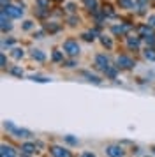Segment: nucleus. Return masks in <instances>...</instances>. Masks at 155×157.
Listing matches in <instances>:
<instances>
[{"label":"nucleus","instance_id":"f257e3e1","mask_svg":"<svg viewBox=\"0 0 155 157\" xmlns=\"http://www.w3.org/2000/svg\"><path fill=\"white\" fill-rule=\"evenodd\" d=\"M79 51H81V48H79L78 41H74V39H67L63 43V53H67L69 57H78Z\"/></svg>","mask_w":155,"mask_h":157},{"label":"nucleus","instance_id":"f03ea898","mask_svg":"<svg viewBox=\"0 0 155 157\" xmlns=\"http://www.w3.org/2000/svg\"><path fill=\"white\" fill-rule=\"evenodd\" d=\"M93 65H95V69H99V71H106L109 67V58L106 57L104 53H99L93 58Z\"/></svg>","mask_w":155,"mask_h":157},{"label":"nucleus","instance_id":"7ed1b4c3","mask_svg":"<svg viewBox=\"0 0 155 157\" xmlns=\"http://www.w3.org/2000/svg\"><path fill=\"white\" fill-rule=\"evenodd\" d=\"M134 65H136V62H134L130 57H127V55H120L118 58H116V67H122V69H132Z\"/></svg>","mask_w":155,"mask_h":157},{"label":"nucleus","instance_id":"20e7f679","mask_svg":"<svg viewBox=\"0 0 155 157\" xmlns=\"http://www.w3.org/2000/svg\"><path fill=\"white\" fill-rule=\"evenodd\" d=\"M106 155L108 157H123L125 152H123V148L120 145H109V147H106Z\"/></svg>","mask_w":155,"mask_h":157},{"label":"nucleus","instance_id":"39448f33","mask_svg":"<svg viewBox=\"0 0 155 157\" xmlns=\"http://www.w3.org/2000/svg\"><path fill=\"white\" fill-rule=\"evenodd\" d=\"M2 11H4L9 18H21V16H23V9L18 7V6H7V7H2Z\"/></svg>","mask_w":155,"mask_h":157},{"label":"nucleus","instance_id":"423d86ee","mask_svg":"<svg viewBox=\"0 0 155 157\" xmlns=\"http://www.w3.org/2000/svg\"><path fill=\"white\" fill-rule=\"evenodd\" d=\"M51 155L53 157H72V154H70V150H67L65 147H58V145H53L51 147Z\"/></svg>","mask_w":155,"mask_h":157},{"label":"nucleus","instance_id":"0eeeda50","mask_svg":"<svg viewBox=\"0 0 155 157\" xmlns=\"http://www.w3.org/2000/svg\"><path fill=\"white\" fill-rule=\"evenodd\" d=\"M13 136H16V138H23V140H27V138H32V132L28 131V129H23V127H16L13 131Z\"/></svg>","mask_w":155,"mask_h":157},{"label":"nucleus","instance_id":"6e6552de","mask_svg":"<svg viewBox=\"0 0 155 157\" xmlns=\"http://www.w3.org/2000/svg\"><path fill=\"white\" fill-rule=\"evenodd\" d=\"M37 152V145L35 143H23L21 145V154H28V155H32V154H35Z\"/></svg>","mask_w":155,"mask_h":157},{"label":"nucleus","instance_id":"1a4fd4ad","mask_svg":"<svg viewBox=\"0 0 155 157\" xmlns=\"http://www.w3.org/2000/svg\"><path fill=\"white\" fill-rule=\"evenodd\" d=\"M129 29H130L129 25H115V27L111 29V32L115 34V36H125L127 32H129Z\"/></svg>","mask_w":155,"mask_h":157},{"label":"nucleus","instance_id":"9d476101","mask_svg":"<svg viewBox=\"0 0 155 157\" xmlns=\"http://www.w3.org/2000/svg\"><path fill=\"white\" fill-rule=\"evenodd\" d=\"M0 157H16L13 147H9V145H2V147H0Z\"/></svg>","mask_w":155,"mask_h":157},{"label":"nucleus","instance_id":"9b49d317","mask_svg":"<svg viewBox=\"0 0 155 157\" xmlns=\"http://www.w3.org/2000/svg\"><path fill=\"white\" fill-rule=\"evenodd\" d=\"M139 32H141V36L143 37H152L153 36V29H152V25H141Z\"/></svg>","mask_w":155,"mask_h":157},{"label":"nucleus","instance_id":"f8f14e48","mask_svg":"<svg viewBox=\"0 0 155 157\" xmlns=\"http://www.w3.org/2000/svg\"><path fill=\"white\" fill-rule=\"evenodd\" d=\"M30 57L34 58V60H37V62H44V60H46V55H44L41 50H32Z\"/></svg>","mask_w":155,"mask_h":157},{"label":"nucleus","instance_id":"ddd939ff","mask_svg":"<svg viewBox=\"0 0 155 157\" xmlns=\"http://www.w3.org/2000/svg\"><path fill=\"white\" fill-rule=\"evenodd\" d=\"M116 4L120 6V9H134L136 7V4H134L132 0H116Z\"/></svg>","mask_w":155,"mask_h":157},{"label":"nucleus","instance_id":"4468645a","mask_svg":"<svg viewBox=\"0 0 155 157\" xmlns=\"http://www.w3.org/2000/svg\"><path fill=\"white\" fill-rule=\"evenodd\" d=\"M127 46L138 50V48H139V37H127Z\"/></svg>","mask_w":155,"mask_h":157},{"label":"nucleus","instance_id":"2eb2a0df","mask_svg":"<svg viewBox=\"0 0 155 157\" xmlns=\"http://www.w3.org/2000/svg\"><path fill=\"white\" fill-rule=\"evenodd\" d=\"M6 16H7V14L2 11V30H4V32H9V30L13 29V25L9 23V20H7Z\"/></svg>","mask_w":155,"mask_h":157},{"label":"nucleus","instance_id":"dca6fc26","mask_svg":"<svg viewBox=\"0 0 155 157\" xmlns=\"http://www.w3.org/2000/svg\"><path fill=\"white\" fill-rule=\"evenodd\" d=\"M51 60L56 62V64H58V62H63V51L55 50V51H53V55H51Z\"/></svg>","mask_w":155,"mask_h":157},{"label":"nucleus","instance_id":"f3484780","mask_svg":"<svg viewBox=\"0 0 155 157\" xmlns=\"http://www.w3.org/2000/svg\"><path fill=\"white\" fill-rule=\"evenodd\" d=\"M143 55H145V58L150 60V62H153V60H155V50H153V48H146Z\"/></svg>","mask_w":155,"mask_h":157},{"label":"nucleus","instance_id":"a211bd4d","mask_svg":"<svg viewBox=\"0 0 155 157\" xmlns=\"http://www.w3.org/2000/svg\"><path fill=\"white\" fill-rule=\"evenodd\" d=\"M83 76L88 79V81L95 83V85H99V83H100V78H99V76H95V74H90V72H83Z\"/></svg>","mask_w":155,"mask_h":157},{"label":"nucleus","instance_id":"6ab92c4d","mask_svg":"<svg viewBox=\"0 0 155 157\" xmlns=\"http://www.w3.org/2000/svg\"><path fill=\"white\" fill-rule=\"evenodd\" d=\"M85 6H86V9H90V11H97V0H85Z\"/></svg>","mask_w":155,"mask_h":157},{"label":"nucleus","instance_id":"aec40b11","mask_svg":"<svg viewBox=\"0 0 155 157\" xmlns=\"http://www.w3.org/2000/svg\"><path fill=\"white\" fill-rule=\"evenodd\" d=\"M63 140H65V143H69V145H72V147H76L78 143H79V140H78V138H74V136H70V134L63 136Z\"/></svg>","mask_w":155,"mask_h":157},{"label":"nucleus","instance_id":"412c9836","mask_svg":"<svg viewBox=\"0 0 155 157\" xmlns=\"http://www.w3.org/2000/svg\"><path fill=\"white\" fill-rule=\"evenodd\" d=\"M30 79H32V81H35V83H48L49 81V78H46V76H30Z\"/></svg>","mask_w":155,"mask_h":157},{"label":"nucleus","instance_id":"4be33fe9","mask_svg":"<svg viewBox=\"0 0 155 157\" xmlns=\"http://www.w3.org/2000/svg\"><path fill=\"white\" fill-rule=\"evenodd\" d=\"M35 4H37V7L39 9H49V0H35Z\"/></svg>","mask_w":155,"mask_h":157},{"label":"nucleus","instance_id":"5701e85b","mask_svg":"<svg viewBox=\"0 0 155 157\" xmlns=\"http://www.w3.org/2000/svg\"><path fill=\"white\" fill-rule=\"evenodd\" d=\"M104 74L106 76H108V78H116V69H115V67H111V65H109V67H108V69H106L104 71Z\"/></svg>","mask_w":155,"mask_h":157},{"label":"nucleus","instance_id":"b1692460","mask_svg":"<svg viewBox=\"0 0 155 157\" xmlns=\"http://www.w3.org/2000/svg\"><path fill=\"white\" fill-rule=\"evenodd\" d=\"M23 55H25V53H23V50H21V48H13V57L16 58V60L23 58Z\"/></svg>","mask_w":155,"mask_h":157},{"label":"nucleus","instance_id":"393cba45","mask_svg":"<svg viewBox=\"0 0 155 157\" xmlns=\"http://www.w3.org/2000/svg\"><path fill=\"white\" fill-rule=\"evenodd\" d=\"M100 43H102V46H106V48H113V43H111V39H109V37L100 36Z\"/></svg>","mask_w":155,"mask_h":157},{"label":"nucleus","instance_id":"a878e982","mask_svg":"<svg viewBox=\"0 0 155 157\" xmlns=\"http://www.w3.org/2000/svg\"><path fill=\"white\" fill-rule=\"evenodd\" d=\"M4 129H6V131H9V132L13 134V131L16 129V125H14L11 120H6V122H4Z\"/></svg>","mask_w":155,"mask_h":157},{"label":"nucleus","instance_id":"bb28decb","mask_svg":"<svg viewBox=\"0 0 155 157\" xmlns=\"http://www.w3.org/2000/svg\"><path fill=\"white\" fill-rule=\"evenodd\" d=\"M81 37H83L85 41H88V43H90V41H93V39H95V32H93V30H92V32H85Z\"/></svg>","mask_w":155,"mask_h":157},{"label":"nucleus","instance_id":"cd10ccee","mask_svg":"<svg viewBox=\"0 0 155 157\" xmlns=\"http://www.w3.org/2000/svg\"><path fill=\"white\" fill-rule=\"evenodd\" d=\"M11 74H14V76L21 78V76H23V69H20V67H11Z\"/></svg>","mask_w":155,"mask_h":157},{"label":"nucleus","instance_id":"c85d7f7f","mask_svg":"<svg viewBox=\"0 0 155 157\" xmlns=\"http://www.w3.org/2000/svg\"><path fill=\"white\" fill-rule=\"evenodd\" d=\"M0 65H2V69H6V67H7V58H6V53H2V55H0Z\"/></svg>","mask_w":155,"mask_h":157},{"label":"nucleus","instance_id":"c756f323","mask_svg":"<svg viewBox=\"0 0 155 157\" xmlns=\"http://www.w3.org/2000/svg\"><path fill=\"white\" fill-rule=\"evenodd\" d=\"M146 39V44L150 46V48H153L155 46V36H152V37H145Z\"/></svg>","mask_w":155,"mask_h":157},{"label":"nucleus","instance_id":"7c9ffc66","mask_svg":"<svg viewBox=\"0 0 155 157\" xmlns=\"http://www.w3.org/2000/svg\"><path fill=\"white\" fill-rule=\"evenodd\" d=\"M30 29H34V21H30V20H28V21L23 23V30H30Z\"/></svg>","mask_w":155,"mask_h":157},{"label":"nucleus","instance_id":"2f4dec72","mask_svg":"<svg viewBox=\"0 0 155 157\" xmlns=\"http://www.w3.org/2000/svg\"><path fill=\"white\" fill-rule=\"evenodd\" d=\"M148 25H152V27H155V14L148 18Z\"/></svg>","mask_w":155,"mask_h":157},{"label":"nucleus","instance_id":"473e14b6","mask_svg":"<svg viewBox=\"0 0 155 157\" xmlns=\"http://www.w3.org/2000/svg\"><path fill=\"white\" fill-rule=\"evenodd\" d=\"M62 64L65 65V67H74V65H76V64H74V60H69V62H62Z\"/></svg>","mask_w":155,"mask_h":157},{"label":"nucleus","instance_id":"72a5a7b5","mask_svg":"<svg viewBox=\"0 0 155 157\" xmlns=\"http://www.w3.org/2000/svg\"><path fill=\"white\" fill-rule=\"evenodd\" d=\"M81 157H97V155H95V154H92V152H83Z\"/></svg>","mask_w":155,"mask_h":157},{"label":"nucleus","instance_id":"f704fd0d","mask_svg":"<svg viewBox=\"0 0 155 157\" xmlns=\"http://www.w3.org/2000/svg\"><path fill=\"white\" fill-rule=\"evenodd\" d=\"M2 44H4V46H13V44H14V41H13V39H7V41H4Z\"/></svg>","mask_w":155,"mask_h":157},{"label":"nucleus","instance_id":"c9c22d12","mask_svg":"<svg viewBox=\"0 0 155 157\" xmlns=\"http://www.w3.org/2000/svg\"><path fill=\"white\" fill-rule=\"evenodd\" d=\"M67 9H69L70 13H74V11H76V6H74V4H67Z\"/></svg>","mask_w":155,"mask_h":157},{"label":"nucleus","instance_id":"e433bc0d","mask_svg":"<svg viewBox=\"0 0 155 157\" xmlns=\"http://www.w3.org/2000/svg\"><path fill=\"white\" fill-rule=\"evenodd\" d=\"M138 2H139L141 6H143V4H145V2H146V0H138Z\"/></svg>","mask_w":155,"mask_h":157},{"label":"nucleus","instance_id":"4c0bfd02","mask_svg":"<svg viewBox=\"0 0 155 157\" xmlns=\"http://www.w3.org/2000/svg\"><path fill=\"white\" fill-rule=\"evenodd\" d=\"M153 154H155V147H153Z\"/></svg>","mask_w":155,"mask_h":157},{"label":"nucleus","instance_id":"58836bf2","mask_svg":"<svg viewBox=\"0 0 155 157\" xmlns=\"http://www.w3.org/2000/svg\"><path fill=\"white\" fill-rule=\"evenodd\" d=\"M145 157H152V155H145Z\"/></svg>","mask_w":155,"mask_h":157}]
</instances>
